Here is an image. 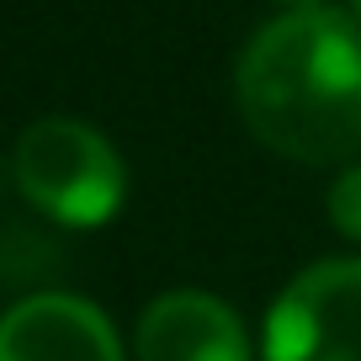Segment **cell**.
<instances>
[{
    "label": "cell",
    "mask_w": 361,
    "mask_h": 361,
    "mask_svg": "<svg viewBox=\"0 0 361 361\" xmlns=\"http://www.w3.org/2000/svg\"><path fill=\"white\" fill-rule=\"evenodd\" d=\"M245 128L298 165L361 154V22L335 6L271 16L234 64Z\"/></svg>",
    "instance_id": "cell-1"
},
{
    "label": "cell",
    "mask_w": 361,
    "mask_h": 361,
    "mask_svg": "<svg viewBox=\"0 0 361 361\" xmlns=\"http://www.w3.org/2000/svg\"><path fill=\"white\" fill-rule=\"evenodd\" d=\"M16 192L64 228H96L117 218L128 197V165L102 128L80 117H37L11 149Z\"/></svg>",
    "instance_id": "cell-2"
},
{
    "label": "cell",
    "mask_w": 361,
    "mask_h": 361,
    "mask_svg": "<svg viewBox=\"0 0 361 361\" xmlns=\"http://www.w3.org/2000/svg\"><path fill=\"white\" fill-rule=\"evenodd\" d=\"M260 361H361V260H314L276 293Z\"/></svg>",
    "instance_id": "cell-3"
},
{
    "label": "cell",
    "mask_w": 361,
    "mask_h": 361,
    "mask_svg": "<svg viewBox=\"0 0 361 361\" xmlns=\"http://www.w3.org/2000/svg\"><path fill=\"white\" fill-rule=\"evenodd\" d=\"M0 361H128L112 319L90 298L32 293L0 314Z\"/></svg>",
    "instance_id": "cell-4"
},
{
    "label": "cell",
    "mask_w": 361,
    "mask_h": 361,
    "mask_svg": "<svg viewBox=\"0 0 361 361\" xmlns=\"http://www.w3.org/2000/svg\"><path fill=\"white\" fill-rule=\"evenodd\" d=\"M133 361H250V335L224 298L176 287L138 314Z\"/></svg>",
    "instance_id": "cell-5"
},
{
    "label": "cell",
    "mask_w": 361,
    "mask_h": 361,
    "mask_svg": "<svg viewBox=\"0 0 361 361\" xmlns=\"http://www.w3.org/2000/svg\"><path fill=\"white\" fill-rule=\"evenodd\" d=\"M329 224H335V234H345L350 245H361V159L356 165H345L335 176V186H329Z\"/></svg>",
    "instance_id": "cell-6"
},
{
    "label": "cell",
    "mask_w": 361,
    "mask_h": 361,
    "mask_svg": "<svg viewBox=\"0 0 361 361\" xmlns=\"http://www.w3.org/2000/svg\"><path fill=\"white\" fill-rule=\"evenodd\" d=\"M282 11H308V6H324V0H276Z\"/></svg>",
    "instance_id": "cell-7"
},
{
    "label": "cell",
    "mask_w": 361,
    "mask_h": 361,
    "mask_svg": "<svg viewBox=\"0 0 361 361\" xmlns=\"http://www.w3.org/2000/svg\"><path fill=\"white\" fill-rule=\"evenodd\" d=\"M345 11H350V16H356V22H361V0H345Z\"/></svg>",
    "instance_id": "cell-8"
}]
</instances>
